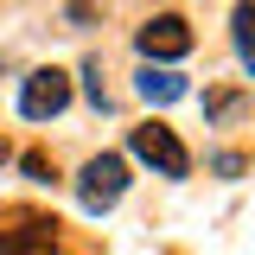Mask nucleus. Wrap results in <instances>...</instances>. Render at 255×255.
Returning <instances> with one entry per match:
<instances>
[{"label":"nucleus","instance_id":"f257e3e1","mask_svg":"<svg viewBox=\"0 0 255 255\" xmlns=\"http://www.w3.org/2000/svg\"><path fill=\"white\" fill-rule=\"evenodd\" d=\"M128 191V159L122 153H96L83 172H77V204L90 211V217H102V211H115Z\"/></svg>","mask_w":255,"mask_h":255},{"label":"nucleus","instance_id":"f03ea898","mask_svg":"<svg viewBox=\"0 0 255 255\" xmlns=\"http://www.w3.org/2000/svg\"><path fill=\"white\" fill-rule=\"evenodd\" d=\"M128 153L134 159H147L159 179H185L191 172V153H185V140L172 134V128H159V122H147V128H134L128 134Z\"/></svg>","mask_w":255,"mask_h":255},{"label":"nucleus","instance_id":"7ed1b4c3","mask_svg":"<svg viewBox=\"0 0 255 255\" xmlns=\"http://www.w3.org/2000/svg\"><path fill=\"white\" fill-rule=\"evenodd\" d=\"M0 255H58V217H45V211H6L0 217Z\"/></svg>","mask_w":255,"mask_h":255},{"label":"nucleus","instance_id":"20e7f679","mask_svg":"<svg viewBox=\"0 0 255 255\" xmlns=\"http://www.w3.org/2000/svg\"><path fill=\"white\" fill-rule=\"evenodd\" d=\"M70 96H77V83L64 77L58 64H45V70H32L26 83H19V115L26 122H51V115L70 109Z\"/></svg>","mask_w":255,"mask_h":255},{"label":"nucleus","instance_id":"39448f33","mask_svg":"<svg viewBox=\"0 0 255 255\" xmlns=\"http://www.w3.org/2000/svg\"><path fill=\"white\" fill-rule=\"evenodd\" d=\"M134 45H140V58H147V64H172V58H185V51H191V26H185V13H153L147 26L134 32Z\"/></svg>","mask_w":255,"mask_h":255},{"label":"nucleus","instance_id":"423d86ee","mask_svg":"<svg viewBox=\"0 0 255 255\" xmlns=\"http://www.w3.org/2000/svg\"><path fill=\"white\" fill-rule=\"evenodd\" d=\"M134 90L147 96L153 109H166V102H179V96H185V77H179L172 64H147V70L134 77Z\"/></svg>","mask_w":255,"mask_h":255},{"label":"nucleus","instance_id":"0eeeda50","mask_svg":"<svg viewBox=\"0 0 255 255\" xmlns=\"http://www.w3.org/2000/svg\"><path fill=\"white\" fill-rule=\"evenodd\" d=\"M230 32H236V58H243V70L255 77V6H236V13H230Z\"/></svg>","mask_w":255,"mask_h":255},{"label":"nucleus","instance_id":"6e6552de","mask_svg":"<svg viewBox=\"0 0 255 255\" xmlns=\"http://www.w3.org/2000/svg\"><path fill=\"white\" fill-rule=\"evenodd\" d=\"M83 90H90V102H96V109H109V83H102V64H83Z\"/></svg>","mask_w":255,"mask_h":255},{"label":"nucleus","instance_id":"1a4fd4ad","mask_svg":"<svg viewBox=\"0 0 255 255\" xmlns=\"http://www.w3.org/2000/svg\"><path fill=\"white\" fill-rule=\"evenodd\" d=\"M236 109H243V96H230V90H211V96H204V115H217V122L236 115Z\"/></svg>","mask_w":255,"mask_h":255},{"label":"nucleus","instance_id":"9d476101","mask_svg":"<svg viewBox=\"0 0 255 255\" xmlns=\"http://www.w3.org/2000/svg\"><path fill=\"white\" fill-rule=\"evenodd\" d=\"M211 172L217 179H243V153H211Z\"/></svg>","mask_w":255,"mask_h":255},{"label":"nucleus","instance_id":"9b49d317","mask_svg":"<svg viewBox=\"0 0 255 255\" xmlns=\"http://www.w3.org/2000/svg\"><path fill=\"white\" fill-rule=\"evenodd\" d=\"M19 166H26V179H38V185H51V159H45V153H26Z\"/></svg>","mask_w":255,"mask_h":255},{"label":"nucleus","instance_id":"f8f14e48","mask_svg":"<svg viewBox=\"0 0 255 255\" xmlns=\"http://www.w3.org/2000/svg\"><path fill=\"white\" fill-rule=\"evenodd\" d=\"M0 159H6V140H0Z\"/></svg>","mask_w":255,"mask_h":255}]
</instances>
